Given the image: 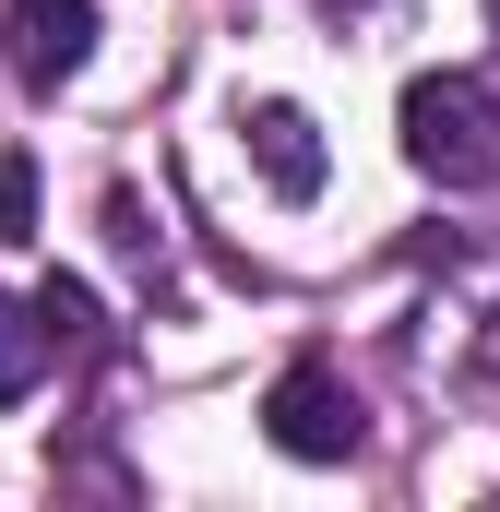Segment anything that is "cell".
<instances>
[{
    "instance_id": "cell-1",
    "label": "cell",
    "mask_w": 500,
    "mask_h": 512,
    "mask_svg": "<svg viewBox=\"0 0 500 512\" xmlns=\"http://www.w3.org/2000/svg\"><path fill=\"white\" fill-rule=\"evenodd\" d=\"M393 131H405V167L441 179V191H489L500 179V96L477 72H417Z\"/></svg>"
},
{
    "instance_id": "cell-2",
    "label": "cell",
    "mask_w": 500,
    "mask_h": 512,
    "mask_svg": "<svg viewBox=\"0 0 500 512\" xmlns=\"http://www.w3.org/2000/svg\"><path fill=\"white\" fill-rule=\"evenodd\" d=\"M262 429H274V453H286V465H346V453L370 441V417H358V393H346L334 358H298L286 382L262 393Z\"/></svg>"
},
{
    "instance_id": "cell-3",
    "label": "cell",
    "mask_w": 500,
    "mask_h": 512,
    "mask_svg": "<svg viewBox=\"0 0 500 512\" xmlns=\"http://www.w3.org/2000/svg\"><path fill=\"white\" fill-rule=\"evenodd\" d=\"M96 60V0H12V72L24 96H60Z\"/></svg>"
},
{
    "instance_id": "cell-4",
    "label": "cell",
    "mask_w": 500,
    "mask_h": 512,
    "mask_svg": "<svg viewBox=\"0 0 500 512\" xmlns=\"http://www.w3.org/2000/svg\"><path fill=\"white\" fill-rule=\"evenodd\" d=\"M239 131H250V155H262V179H274L286 203H310V191H322V131H310V108L262 96V108H250Z\"/></svg>"
},
{
    "instance_id": "cell-5",
    "label": "cell",
    "mask_w": 500,
    "mask_h": 512,
    "mask_svg": "<svg viewBox=\"0 0 500 512\" xmlns=\"http://www.w3.org/2000/svg\"><path fill=\"white\" fill-rule=\"evenodd\" d=\"M48 358H60L48 298H0V405H24V393L48 382Z\"/></svg>"
},
{
    "instance_id": "cell-6",
    "label": "cell",
    "mask_w": 500,
    "mask_h": 512,
    "mask_svg": "<svg viewBox=\"0 0 500 512\" xmlns=\"http://www.w3.org/2000/svg\"><path fill=\"white\" fill-rule=\"evenodd\" d=\"M0 239H36V155H0Z\"/></svg>"
}]
</instances>
